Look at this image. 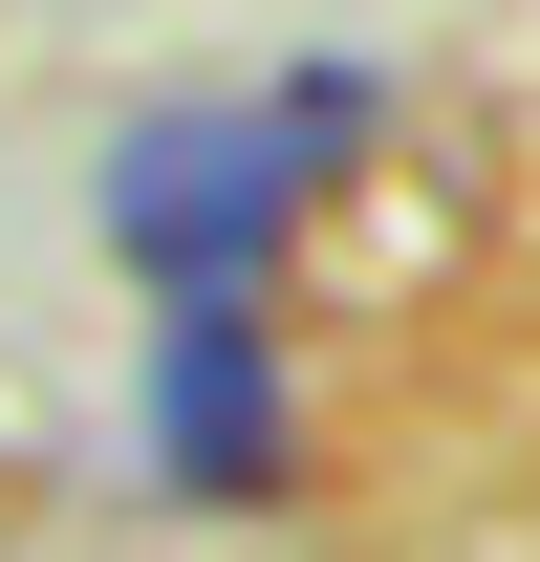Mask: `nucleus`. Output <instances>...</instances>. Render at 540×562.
<instances>
[{
	"label": "nucleus",
	"mask_w": 540,
	"mask_h": 562,
	"mask_svg": "<svg viewBox=\"0 0 540 562\" xmlns=\"http://www.w3.org/2000/svg\"><path fill=\"white\" fill-rule=\"evenodd\" d=\"M346 131H368V66H281V109H151V131H109V238H131V281L151 303H238Z\"/></svg>",
	"instance_id": "1"
},
{
	"label": "nucleus",
	"mask_w": 540,
	"mask_h": 562,
	"mask_svg": "<svg viewBox=\"0 0 540 562\" xmlns=\"http://www.w3.org/2000/svg\"><path fill=\"white\" fill-rule=\"evenodd\" d=\"M151 476L173 497H260L281 476V368L238 303H151Z\"/></svg>",
	"instance_id": "2"
}]
</instances>
